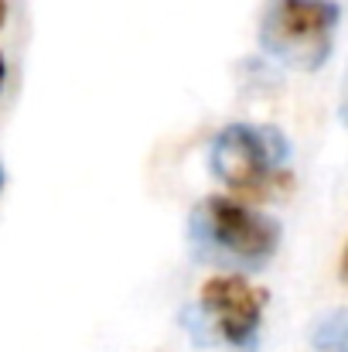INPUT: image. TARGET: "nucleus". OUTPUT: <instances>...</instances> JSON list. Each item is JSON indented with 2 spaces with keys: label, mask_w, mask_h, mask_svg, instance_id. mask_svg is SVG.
<instances>
[{
  "label": "nucleus",
  "mask_w": 348,
  "mask_h": 352,
  "mask_svg": "<svg viewBox=\"0 0 348 352\" xmlns=\"http://www.w3.org/2000/svg\"><path fill=\"white\" fill-rule=\"evenodd\" d=\"M188 239L202 260L256 270L277 253L280 226L266 212L246 209L235 199L209 195L195 206L188 219Z\"/></svg>",
  "instance_id": "obj_1"
},
{
  "label": "nucleus",
  "mask_w": 348,
  "mask_h": 352,
  "mask_svg": "<svg viewBox=\"0 0 348 352\" xmlns=\"http://www.w3.org/2000/svg\"><path fill=\"white\" fill-rule=\"evenodd\" d=\"M342 10L332 0H270L259 21V48L277 62L314 72L328 62Z\"/></svg>",
  "instance_id": "obj_2"
},
{
  "label": "nucleus",
  "mask_w": 348,
  "mask_h": 352,
  "mask_svg": "<svg viewBox=\"0 0 348 352\" xmlns=\"http://www.w3.org/2000/svg\"><path fill=\"white\" fill-rule=\"evenodd\" d=\"M290 157V144L277 126L259 123H229L216 133L209 164L219 182L235 192H266L283 178V164Z\"/></svg>",
  "instance_id": "obj_3"
},
{
  "label": "nucleus",
  "mask_w": 348,
  "mask_h": 352,
  "mask_svg": "<svg viewBox=\"0 0 348 352\" xmlns=\"http://www.w3.org/2000/svg\"><path fill=\"white\" fill-rule=\"evenodd\" d=\"M202 315L209 325H216V332L235 346V349H253L256 336H259V322H263V308H266V291L253 287L246 277L239 274H219L212 280H205L202 287Z\"/></svg>",
  "instance_id": "obj_4"
},
{
  "label": "nucleus",
  "mask_w": 348,
  "mask_h": 352,
  "mask_svg": "<svg viewBox=\"0 0 348 352\" xmlns=\"http://www.w3.org/2000/svg\"><path fill=\"white\" fill-rule=\"evenodd\" d=\"M308 342L314 352H348V308H335L314 318Z\"/></svg>",
  "instance_id": "obj_5"
},
{
  "label": "nucleus",
  "mask_w": 348,
  "mask_h": 352,
  "mask_svg": "<svg viewBox=\"0 0 348 352\" xmlns=\"http://www.w3.org/2000/svg\"><path fill=\"white\" fill-rule=\"evenodd\" d=\"M342 120H345V126H348V79H345V96H342Z\"/></svg>",
  "instance_id": "obj_6"
},
{
  "label": "nucleus",
  "mask_w": 348,
  "mask_h": 352,
  "mask_svg": "<svg viewBox=\"0 0 348 352\" xmlns=\"http://www.w3.org/2000/svg\"><path fill=\"white\" fill-rule=\"evenodd\" d=\"M3 79H7V62H3V55H0V89H3Z\"/></svg>",
  "instance_id": "obj_7"
},
{
  "label": "nucleus",
  "mask_w": 348,
  "mask_h": 352,
  "mask_svg": "<svg viewBox=\"0 0 348 352\" xmlns=\"http://www.w3.org/2000/svg\"><path fill=\"white\" fill-rule=\"evenodd\" d=\"M3 21H7V0H0V28H3Z\"/></svg>",
  "instance_id": "obj_8"
},
{
  "label": "nucleus",
  "mask_w": 348,
  "mask_h": 352,
  "mask_svg": "<svg viewBox=\"0 0 348 352\" xmlns=\"http://www.w3.org/2000/svg\"><path fill=\"white\" fill-rule=\"evenodd\" d=\"M345 277H348V250H345Z\"/></svg>",
  "instance_id": "obj_9"
},
{
  "label": "nucleus",
  "mask_w": 348,
  "mask_h": 352,
  "mask_svg": "<svg viewBox=\"0 0 348 352\" xmlns=\"http://www.w3.org/2000/svg\"><path fill=\"white\" fill-rule=\"evenodd\" d=\"M0 182H3V175H0Z\"/></svg>",
  "instance_id": "obj_10"
}]
</instances>
